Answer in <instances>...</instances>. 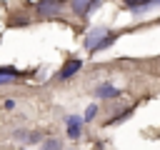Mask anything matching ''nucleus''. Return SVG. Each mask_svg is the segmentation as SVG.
Instances as JSON below:
<instances>
[{
  "label": "nucleus",
  "mask_w": 160,
  "mask_h": 150,
  "mask_svg": "<svg viewBox=\"0 0 160 150\" xmlns=\"http://www.w3.org/2000/svg\"><path fill=\"white\" fill-rule=\"evenodd\" d=\"M115 38H118V32H110L108 28H92V30L85 35V48H88L90 52H98V50L112 45Z\"/></svg>",
  "instance_id": "obj_1"
},
{
  "label": "nucleus",
  "mask_w": 160,
  "mask_h": 150,
  "mask_svg": "<svg viewBox=\"0 0 160 150\" xmlns=\"http://www.w3.org/2000/svg\"><path fill=\"white\" fill-rule=\"evenodd\" d=\"M62 10V0H40L38 2V15L40 18H55Z\"/></svg>",
  "instance_id": "obj_2"
},
{
  "label": "nucleus",
  "mask_w": 160,
  "mask_h": 150,
  "mask_svg": "<svg viewBox=\"0 0 160 150\" xmlns=\"http://www.w3.org/2000/svg\"><path fill=\"white\" fill-rule=\"evenodd\" d=\"M95 5H98V0H70V8H72V12L78 18H85Z\"/></svg>",
  "instance_id": "obj_3"
},
{
  "label": "nucleus",
  "mask_w": 160,
  "mask_h": 150,
  "mask_svg": "<svg viewBox=\"0 0 160 150\" xmlns=\"http://www.w3.org/2000/svg\"><path fill=\"white\" fill-rule=\"evenodd\" d=\"M80 68H82V60H80V58H72V60H68V62L62 65V70H60L58 78H60V80H70Z\"/></svg>",
  "instance_id": "obj_4"
},
{
  "label": "nucleus",
  "mask_w": 160,
  "mask_h": 150,
  "mask_svg": "<svg viewBox=\"0 0 160 150\" xmlns=\"http://www.w3.org/2000/svg\"><path fill=\"white\" fill-rule=\"evenodd\" d=\"M65 125H68V138H80V130H82L80 115H68L65 118Z\"/></svg>",
  "instance_id": "obj_5"
},
{
  "label": "nucleus",
  "mask_w": 160,
  "mask_h": 150,
  "mask_svg": "<svg viewBox=\"0 0 160 150\" xmlns=\"http://www.w3.org/2000/svg\"><path fill=\"white\" fill-rule=\"evenodd\" d=\"M95 95H98V98H105V100H110V98H118L120 92H118V88H115V85H110V82H102V85H98Z\"/></svg>",
  "instance_id": "obj_6"
},
{
  "label": "nucleus",
  "mask_w": 160,
  "mask_h": 150,
  "mask_svg": "<svg viewBox=\"0 0 160 150\" xmlns=\"http://www.w3.org/2000/svg\"><path fill=\"white\" fill-rule=\"evenodd\" d=\"M20 78V72L15 68H0V85H8V82H15Z\"/></svg>",
  "instance_id": "obj_7"
},
{
  "label": "nucleus",
  "mask_w": 160,
  "mask_h": 150,
  "mask_svg": "<svg viewBox=\"0 0 160 150\" xmlns=\"http://www.w3.org/2000/svg\"><path fill=\"white\" fill-rule=\"evenodd\" d=\"M125 5H130V8H135V10H140V8H148V5H152V2H158V0H122Z\"/></svg>",
  "instance_id": "obj_8"
},
{
  "label": "nucleus",
  "mask_w": 160,
  "mask_h": 150,
  "mask_svg": "<svg viewBox=\"0 0 160 150\" xmlns=\"http://www.w3.org/2000/svg\"><path fill=\"white\" fill-rule=\"evenodd\" d=\"M42 150H60V140H45Z\"/></svg>",
  "instance_id": "obj_9"
},
{
  "label": "nucleus",
  "mask_w": 160,
  "mask_h": 150,
  "mask_svg": "<svg viewBox=\"0 0 160 150\" xmlns=\"http://www.w3.org/2000/svg\"><path fill=\"white\" fill-rule=\"evenodd\" d=\"M98 115V105H88V110H85V120H92Z\"/></svg>",
  "instance_id": "obj_10"
},
{
  "label": "nucleus",
  "mask_w": 160,
  "mask_h": 150,
  "mask_svg": "<svg viewBox=\"0 0 160 150\" xmlns=\"http://www.w3.org/2000/svg\"><path fill=\"white\" fill-rule=\"evenodd\" d=\"M22 150H25V148H22Z\"/></svg>",
  "instance_id": "obj_11"
}]
</instances>
